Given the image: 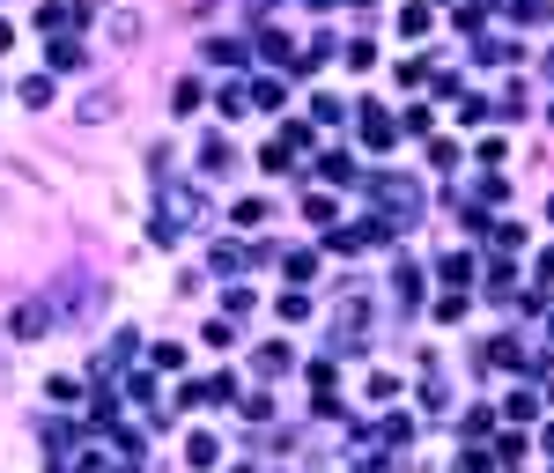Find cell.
Returning <instances> with one entry per match:
<instances>
[{"instance_id":"1","label":"cell","mask_w":554,"mask_h":473,"mask_svg":"<svg viewBox=\"0 0 554 473\" xmlns=\"http://www.w3.org/2000/svg\"><path fill=\"white\" fill-rule=\"evenodd\" d=\"M362 185H370V200L377 207H385V230L399 237V230H414V222H422V185H414V178H392V170H385V178H362Z\"/></svg>"},{"instance_id":"2","label":"cell","mask_w":554,"mask_h":473,"mask_svg":"<svg viewBox=\"0 0 554 473\" xmlns=\"http://www.w3.org/2000/svg\"><path fill=\"white\" fill-rule=\"evenodd\" d=\"M193 222H200V193H178V185H170L163 207H156V244H178V230H193Z\"/></svg>"},{"instance_id":"3","label":"cell","mask_w":554,"mask_h":473,"mask_svg":"<svg viewBox=\"0 0 554 473\" xmlns=\"http://www.w3.org/2000/svg\"><path fill=\"white\" fill-rule=\"evenodd\" d=\"M52 318H60L52 304H15V311H8V333H15V340H37V333L52 326Z\"/></svg>"},{"instance_id":"4","label":"cell","mask_w":554,"mask_h":473,"mask_svg":"<svg viewBox=\"0 0 554 473\" xmlns=\"http://www.w3.org/2000/svg\"><path fill=\"white\" fill-rule=\"evenodd\" d=\"M215 459H222V437H215V429H193V437H185V466H193V473H207Z\"/></svg>"},{"instance_id":"5","label":"cell","mask_w":554,"mask_h":473,"mask_svg":"<svg viewBox=\"0 0 554 473\" xmlns=\"http://www.w3.org/2000/svg\"><path fill=\"white\" fill-rule=\"evenodd\" d=\"M362 141H370V148H392V141H399V126H392L377 104H362Z\"/></svg>"},{"instance_id":"6","label":"cell","mask_w":554,"mask_h":473,"mask_svg":"<svg viewBox=\"0 0 554 473\" xmlns=\"http://www.w3.org/2000/svg\"><path fill=\"white\" fill-rule=\"evenodd\" d=\"M289 363H296V355L281 348V340H266V348H252V370H259V377H289Z\"/></svg>"},{"instance_id":"7","label":"cell","mask_w":554,"mask_h":473,"mask_svg":"<svg viewBox=\"0 0 554 473\" xmlns=\"http://www.w3.org/2000/svg\"><path fill=\"white\" fill-rule=\"evenodd\" d=\"M111 111H119V97H111V89H89V97H82V111H74V119H82V126H104Z\"/></svg>"},{"instance_id":"8","label":"cell","mask_w":554,"mask_h":473,"mask_svg":"<svg viewBox=\"0 0 554 473\" xmlns=\"http://www.w3.org/2000/svg\"><path fill=\"white\" fill-rule=\"evenodd\" d=\"M318 178H326V185H355V156H348V148H333V156H318Z\"/></svg>"},{"instance_id":"9","label":"cell","mask_w":554,"mask_h":473,"mask_svg":"<svg viewBox=\"0 0 554 473\" xmlns=\"http://www.w3.org/2000/svg\"><path fill=\"white\" fill-rule=\"evenodd\" d=\"M392 281H399V304H407V311L422 304V289H429V281H422V267H414V259H399V274H392Z\"/></svg>"},{"instance_id":"10","label":"cell","mask_w":554,"mask_h":473,"mask_svg":"<svg viewBox=\"0 0 554 473\" xmlns=\"http://www.w3.org/2000/svg\"><path fill=\"white\" fill-rule=\"evenodd\" d=\"M229 163H237V148H229L222 134H215V141H207V148H200V170H207V178H222V170H229Z\"/></svg>"},{"instance_id":"11","label":"cell","mask_w":554,"mask_h":473,"mask_svg":"<svg viewBox=\"0 0 554 473\" xmlns=\"http://www.w3.org/2000/svg\"><path fill=\"white\" fill-rule=\"evenodd\" d=\"M45 60H52V74H74V67H82V45H74V37H52Z\"/></svg>"},{"instance_id":"12","label":"cell","mask_w":554,"mask_h":473,"mask_svg":"<svg viewBox=\"0 0 554 473\" xmlns=\"http://www.w3.org/2000/svg\"><path fill=\"white\" fill-rule=\"evenodd\" d=\"M207 60H215V67H244V45H237V37H207Z\"/></svg>"},{"instance_id":"13","label":"cell","mask_w":554,"mask_h":473,"mask_svg":"<svg viewBox=\"0 0 554 473\" xmlns=\"http://www.w3.org/2000/svg\"><path fill=\"white\" fill-rule=\"evenodd\" d=\"M200 104H207V89L193 82V74H185V82H178V89H170V111H200Z\"/></svg>"},{"instance_id":"14","label":"cell","mask_w":554,"mask_h":473,"mask_svg":"<svg viewBox=\"0 0 554 473\" xmlns=\"http://www.w3.org/2000/svg\"><path fill=\"white\" fill-rule=\"evenodd\" d=\"M23 104H30V111L52 104V74H30V82H23Z\"/></svg>"},{"instance_id":"15","label":"cell","mask_w":554,"mask_h":473,"mask_svg":"<svg viewBox=\"0 0 554 473\" xmlns=\"http://www.w3.org/2000/svg\"><path fill=\"white\" fill-rule=\"evenodd\" d=\"M244 104H259V111H281V82H252V89H244Z\"/></svg>"},{"instance_id":"16","label":"cell","mask_w":554,"mask_h":473,"mask_svg":"<svg viewBox=\"0 0 554 473\" xmlns=\"http://www.w3.org/2000/svg\"><path fill=\"white\" fill-rule=\"evenodd\" d=\"M510 15H518V23H554L547 0H510Z\"/></svg>"},{"instance_id":"17","label":"cell","mask_w":554,"mask_h":473,"mask_svg":"<svg viewBox=\"0 0 554 473\" xmlns=\"http://www.w3.org/2000/svg\"><path fill=\"white\" fill-rule=\"evenodd\" d=\"M141 37V15H111V45H133Z\"/></svg>"},{"instance_id":"18","label":"cell","mask_w":554,"mask_h":473,"mask_svg":"<svg viewBox=\"0 0 554 473\" xmlns=\"http://www.w3.org/2000/svg\"><path fill=\"white\" fill-rule=\"evenodd\" d=\"M148 363H156V370H178V363H185V348H178V340H163V348H148Z\"/></svg>"},{"instance_id":"19","label":"cell","mask_w":554,"mask_h":473,"mask_svg":"<svg viewBox=\"0 0 554 473\" xmlns=\"http://www.w3.org/2000/svg\"><path fill=\"white\" fill-rule=\"evenodd\" d=\"M318 274V252H289V281H311Z\"/></svg>"},{"instance_id":"20","label":"cell","mask_w":554,"mask_h":473,"mask_svg":"<svg viewBox=\"0 0 554 473\" xmlns=\"http://www.w3.org/2000/svg\"><path fill=\"white\" fill-rule=\"evenodd\" d=\"M74 473H111V466L97 459V451H74Z\"/></svg>"},{"instance_id":"21","label":"cell","mask_w":554,"mask_h":473,"mask_svg":"<svg viewBox=\"0 0 554 473\" xmlns=\"http://www.w3.org/2000/svg\"><path fill=\"white\" fill-rule=\"evenodd\" d=\"M540 444H547V451H554V422H547V429H540Z\"/></svg>"},{"instance_id":"22","label":"cell","mask_w":554,"mask_h":473,"mask_svg":"<svg viewBox=\"0 0 554 473\" xmlns=\"http://www.w3.org/2000/svg\"><path fill=\"white\" fill-rule=\"evenodd\" d=\"M540 267H547V274H554V244H547V259H540Z\"/></svg>"},{"instance_id":"23","label":"cell","mask_w":554,"mask_h":473,"mask_svg":"<svg viewBox=\"0 0 554 473\" xmlns=\"http://www.w3.org/2000/svg\"><path fill=\"white\" fill-rule=\"evenodd\" d=\"M547 74H554V52H547Z\"/></svg>"},{"instance_id":"24","label":"cell","mask_w":554,"mask_h":473,"mask_svg":"<svg viewBox=\"0 0 554 473\" xmlns=\"http://www.w3.org/2000/svg\"><path fill=\"white\" fill-rule=\"evenodd\" d=\"M547 333H554V318H547Z\"/></svg>"}]
</instances>
